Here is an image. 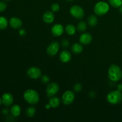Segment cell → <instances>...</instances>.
Returning a JSON list of instances; mask_svg holds the SVG:
<instances>
[{
  "label": "cell",
  "instance_id": "36",
  "mask_svg": "<svg viewBox=\"0 0 122 122\" xmlns=\"http://www.w3.org/2000/svg\"><path fill=\"white\" fill-rule=\"evenodd\" d=\"M4 1H10V0H4Z\"/></svg>",
  "mask_w": 122,
  "mask_h": 122
},
{
  "label": "cell",
  "instance_id": "13",
  "mask_svg": "<svg viewBox=\"0 0 122 122\" xmlns=\"http://www.w3.org/2000/svg\"><path fill=\"white\" fill-rule=\"evenodd\" d=\"M9 23L11 27L13 29H15L20 28L23 25L22 21L20 19L15 17L11 18Z\"/></svg>",
  "mask_w": 122,
  "mask_h": 122
},
{
  "label": "cell",
  "instance_id": "12",
  "mask_svg": "<svg viewBox=\"0 0 122 122\" xmlns=\"http://www.w3.org/2000/svg\"><path fill=\"white\" fill-rule=\"evenodd\" d=\"M92 40V36L89 33H84L81 35L79 38L80 42L83 45H88L90 44Z\"/></svg>",
  "mask_w": 122,
  "mask_h": 122
},
{
  "label": "cell",
  "instance_id": "14",
  "mask_svg": "<svg viewBox=\"0 0 122 122\" xmlns=\"http://www.w3.org/2000/svg\"><path fill=\"white\" fill-rule=\"evenodd\" d=\"M54 14H53V13H52V11H47L45 12L42 17L44 22L48 24L53 22L54 20Z\"/></svg>",
  "mask_w": 122,
  "mask_h": 122
},
{
  "label": "cell",
  "instance_id": "2",
  "mask_svg": "<svg viewBox=\"0 0 122 122\" xmlns=\"http://www.w3.org/2000/svg\"><path fill=\"white\" fill-rule=\"evenodd\" d=\"M23 97L27 103L32 105L36 104L39 101V95L38 92L32 89L26 90L23 94Z\"/></svg>",
  "mask_w": 122,
  "mask_h": 122
},
{
  "label": "cell",
  "instance_id": "26",
  "mask_svg": "<svg viewBox=\"0 0 122 122\" xmlns=\"http://www.w3.org/2000/svg\"><path fill=\"white\" fill-rule=\"evenodd\" d=\"M51 10L53 12H57L59 11L60 10V6L57 3H54L53 4H52L51 7Z\"/></svg>",
  "mask_w": 122,
  "mask_h": 122
},
{
  "label": "cell",
  "instance_id": "24",
  "mask_svg": "<svg viewBox=\"0 0 122 122\" xmlns=\"http://www.w3.org/2000/svg\"><path fill=\"white\" fill-rule=\"evenodd\" d=\"M108 1L110 4L115 8L120 7L122 4V0H108Z\"/></svg>",
  "mask_w": 122,
  "mask_h": 122
},
{
  "label": "cell",
  "instance_id": "23",
  "mask_svg": "<svg viewBox=\"0 0 122 122\" xmlns=\"http://www.w3.org/2000/svg\"><path fill=\"white\" fill-rule=\"evenodd\" d=\"M87 26H86V24L85 21H82L81 22H79L78 23L77 26V29L79 32H83L86 30Z\"/></svg>",
  "mask_w": 122,
  "mask_h": 122
},
{
  "label": "cell",
  "instance_id": "6",
  "mask_svg": "<svg viewBox=\"0 0 122 122\" xmlns=\"http://www.w3.org/2000/svg\"><path fill=\"white\" fill-rule=\"evenodd\" d=\"M75 99V94L71 91H67L62 96V101L64 105H70Z\"/></svg>",
  "mask_w": 122,
  "mask_h": 122
},
{
  "label": "cell",
  "instance_id": "18",
  "mask_svg": "<svg viewBox=\"0 0 122 122\" xmlns=\"http://www.w3.org/2000/svg\"><path fill=\"white\" fill-rule=\"evenodd\" d=\"M71 51L75 54H80L83 51V46L78 43H75L71 46Z\"/></svg>",
  "mask_w": 122,
  "mask_h": 122
},
{
  "label": "cell",
  "instance_id": "16",
  "mask_svg": "<svg viewBox=\"0 0 122 122\" xmlns=\"http://www.w3.org/2000/svg\"><path fill=\"white\" fill-rule=\"evenodd\" d=\"M21 112V107L17 104L13 105L10 109V112L14 117H18Z\"/></svg>",
  "mask_w": 122,
  "mask_h": 122
},
{
  "label": "cell",
  "instance_id": "11",
  "mask_svg": "<svg viewBox=\"0 0 122 122\" xmlns=\"http://www.w3.org/2000/svg\"><path fill=\"white\" fill-rule=\"evenodd\" d=\"M64 32L63 26L60 24H56L54 25L51 28V33L54 36H60Z\"/></svg>",
  "mask_w": 122,
  "mask_h": 122
},
{
  "label": "cell",
  "instance_id": "29",
  "mask_svg": "<svg viewBox=\"0 0 122 122\" xmlns=\"http://www.w3.org/2000/svg\"><path fill=\"white\" fill-rule=\"evenodd\" d=\"M62 45H63V47L67 48L69 46V42L67 39H64V40L62 41Z\"/></svg>",
  "mask_w": 122,
  "mask_h": 122
},
{
  "label": "cell",
  "instance_id": "31",
  "mask_svg": "<svg viewBox=\"0 0 122 122\" xmlns=\"http://www.w3.org/2000/svg\"><path fill=\"white\" fill-rule=\"evenodd\" d=\"M117 90L120 91H122V83H120V84H119L117 86Z\"/></svg>",
  "mask_w": 122,
  "mask_h": 122
},
{
  "label": "cell",
  "instance_id": "20",
  "mask_svg": "<svg viewBox=\"0 0 122 122\" xmlns=\"http://www.w3.org/2000/svg\"><path fill=\"white\" fill-rule=\"evenodd\" d=\"M8 21L6 17L4 16L0 17V30L5 29L8 26Z\"/></svg>",
  "mask_w": 122,
  "mask_h": 122
},
{
  "label": "cell",
  "instance_id": "15",
  "mask_svg": "<svg viewBox=\"0 0 122 122\" xmlns=\"http://www.w3.org/2000/svg\"><path fill=\"white\" fill-rule=\"evenodd\" d=\"M71 56L69 51L64 50L60 54V60L63 63H68L71 60Z\"/></svg>",
  "mask_w": 122,
  "mask_h": 122
},
{
  "label": "cell",
  "instance_id": "27",
  "mask_svg": "<svg viewBox=\"0 0 122 122\" xmlns=\"http://www.w3.org/2000/svg\"><path fill=\"white\" fill-rule=\"evenodd\" d=\"M7 5L4 1H0V13L4 11L7 8Z\"/></svg>",
  "mask_w": 122,
  "mask_h": 122
},
{
  "label": "cell",
  "instance_id": "8",
  "mask_svg": "<svg viewBox=\"0 0 122 122\" xmlns=\"http://www.w3.org/2000/svg\"><path fill=\"white\" fill-rule=\"evenodd\" d=\"M27 75L30 78L36 79L42 76V72L40 69L36 67H31L27 70Z\"/></svg>",
  "mask_w": 122,
  "mask_h": 122
},
{
  "label": "cell",
  "instance_id": "5",
  "mask_svg": "<svg viewBox=\"0 0 122 122\" xmlns=\"http://www.w3.org/2000/svg\"><path fill=\"white\" fill-rule=\"evenodd\" d=\"M70 13L73 17L77 19H82L85 15V12L83 8L76 5L72 6L70 8Z\"/></svg>",
  "mask_w": 122,
  "mask_h": 122
},
{
  "label": "cell",
  "instance_id": "4",
  "mask_svg": "<svg viewBox=\"0 0 122 122\" xmlns=\"http://www.w3.org/2000/svg\"><path fill=\"white\" fill-rule=\"evenodd\" d=\"M110 10L108 3L104 1L98 2L94 6V11L98 15H103L107 14Z\"/></svg>",
  "mask_w": 122,
  "mask_h": 122
},
{
  "label": "cell",
  "instance_id": "9",
  "mask_svg": "<svg viewBox=\"0 0 122 122\" xmlns=\"http://www.w3.org/2000/svg\"><path fill=\"white\" fill-rule=\"evenodd\" d=\"M60 49V44L57 42H52L46 48V52L50 56H54L57 54Z\"/></svg>",
  "mask_w": 122,
  "mask_h": 122
},
{
  "label": "cell",
  "instance_id": "1",
  "mask_svg": "<svg viewBox=\"0 0 122 122\" xmlns=\"http://www.w3.org/2000/svg\"><path fill=\"white\" fill-rule=\"evenodd\" d=\"M108 76L113 82H118L122 77V71L116 64H112L108 69Z\"/></svg>",
  "mask_w": 122,
  "mask_h": 122
},
{
  "label": "cell",
  "instance_id": "33",
  "mask_svg": "<svg viewBox=\"0 0 122 122\" xmlns=\"http://www.w3.org/2000/svg\"><path fill=\"white\" fill-rule=\"evenodd\" d=\"M120 13L122 14V4L121 6L120 7Z\"/></svg>",
  "mask_w": 122,
  "mask_h": 122
},
{
  "label": "cell",
  "instance_id": "25",
  "mask_svg": "<svg viewBox=\"0 0 122 122\" xmlns=\"http://www.w3.org/2000/svg\"><path fill=\"white\" fill-rule=\"evenodd\" d=\"M82 85L79 83H77L74 85L73 90L75 91V92H78L81 91L82 90Z\"/></svg>",
  "mask_w": 122,
  "mask_h": 122
},
{
  "label": "cell",
  "instance_id": "17",
  "mask_svg": "<svg viewBox=\"0 0 122 122\" xmlns=\"http://www.w3.org/2000/svg\"><path fill=\"white\" fill-rule=\"evenodd\" d=\"M49 104L51 106L52 108H57L60 104V99L58 97H52L50 99L49 101Z\"/></svg>",
  "mask_w": 122,
  "mask_h": 122
},
{
  "label": "cell",
  "instance_id": "22",
  "mask_svg": "<svg viewBox=\"0 0 122 122\" xmlns=\"http://www.w3.org/2000/svg\"><path fill=\"white\" fill-rule=\"evenodd\" d=\"M36 113V108L33 107H29L26 109V115L29 117H32Z\"/></svg>",
  "mask_w": 122,
  "mask_h": 122
},
{
  "label": "cell",
  "instance_id": "34",
  "mask_svg": "<svg viewBox=\"0 0 122 122\" xmlns=\"http://www.w3.org/2000/svg\"><path fill=\"white\" fill-rule=\"evenodd\" d=\"M2 99L1 98H0V106H1V104H2Z\"/></svg>",
  "mask_w": 122,
  "mask_h": 122
},
{
  "label": "cell",
  "instance_id": "21",
  "mask_svg": "<svg viewBox=\"0 0 122 122\" xmlns=\"http://www.w3.org/2000/svg\"><path fill=\"white\" fill-rule=\"evenodd\" d=\"M88 23L89 26H91V27H94V26H96L98 23L97 18L94 15H91L88 17Z\"/></svg>",
  "mask_w": 122,
  "mask_h": 122
},
{
  "label": "cell",
  "instance_id": "35",
  "mask_svg": "<svg viewBox=\"0 0 122 122\" xmlns=\"http://www.w3.org/2000/svg\"><path fill=\"white\" fill-rule=\"evenodd\" d=\"M67 1H73L74 0H67Z\"/></svg>",
  "mask_w": 122,
  "mask_h": 122
},
{
  "label": "cell",
  "instance_id": "19",
  "mask_svg": "<svg viewBox=\"0 0 122 122\" xmlns=\"http://www.w3.org/2000/svg\"><path fill=\"white\" fill-rule=\"evenodd\" d=\"M66 32H67V33L70 35H73L76 33V27L74 25H71V24H69V25H67L66 26Z\"/></svg>",
  "mask_w": 122,
  "mask_h": 122
},
{
  "label": "cell",
  "instance_id": "30",
  "mask_svg": "<svg viewBox=\"0 0 122 122\" xmlns=\"http://www.w3.org/2000/svg\"><path fill=\"white\" fill-rule=\"evenodd\" d=\"M26 33V31H25V30H23V29H21V30H20V31H19V34H20L21 36L25 35Z\"/></svg>",
  "mask_w": 122,
  "mask_h": 122
},
{
  "label": "cell",
  "instance_id": "7",
  "mask_svg": "<svg viewBox=\"0 0 122 122\" xmlns=\"http://www.w3.org/2000/svg\"><path fill=\"white\" fill-rule=\"evenodd\" d=\"M59 91V85L56 82L50 83L46 87V93L48 97H52L56 95Z\"/></svg>",
  "mask_w": 122,
  "mask_h": 122
},
{
  "label": "cell",
  "instance_id": "32",
  "mask_svg": "<svg viewBox=\"0 0 122 122\" xmlns=\"http://www.w3.org/2000/svg\"><path fill=\"white\" fill-rule=\"evenodd\" d=\"M45 107H46V109H49V108H51V106H50V104H49L46 105V106H45Z\"/></svg>",
  "mask_w": 122,
  "mask_h": 122
},
{
  "label": "cell",
  "instance_id": "28",
  "mask_svg": "<svg viewBox=\"0 0 122 122\" xmlns=\"http://www.w3.org/2000/svg\"><path fill=\"white\" fill-rule=\"evenodd\" d=\"M41 81L44 83H47L50 82V78L46 75H43L41 77Z\"/></svg>",
  "mask_w": 122,
  "mask_h": 122
},
{
  "label": "cell",
  "instance_id": "10",
  "mask_svg": "<svg viewBox=\"0 0 122 122\" xmlns=\"http://www.w3.org/2000/svg\"><path fill=\"white\" fill-rule=\"evenodd\" d=\"M2 102L5 106H10L11 105L13 104V101H14V98L13 97L10 93L6 92L4 93L2 95Z\"/></svg>",
  "mask_w": 122,
  "mask_h": 122
},
{
  "label": "cell",
  "instance_id": "3",
  "mask_svg": "<svg viewBox=\"0 0 122 122\" xmlns=\"http://www.w3.org/2000/svg\"><path fill=\"white\" fill-rule=\"evenodd\" d=\"M107 100L111 104L116 105L120 103L122 100V92L119 90L110 92L107 95Z\"/></svg>",
  "mask_w": 122,
  "mask_h": 122
}]
</instances>
